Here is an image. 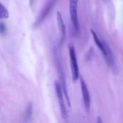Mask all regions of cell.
Segmentation results:
<instances>
[{
    "label": "cell",
    "mask_w": 123,
    "mask_h": 123,
    "mask_svg": "<svg viewBox=\"0 0 123 123\" xmlns=\"http://www.w3.org/2000/svg\"><path fill=\"white\" fill-rule=\"evenodd\" d=\"M70 1V17L75 35L79 32L80 26L78 17V0H69Z\"/></svg>",
    "instance_id": "3"
},
{
    "label": "cell",
    "mask_w": 123,
    "mask_h": 123,
    "mask_svg": "<svg viewBox=\"0 0 123 123\" xmlns=\"http://www.w3.org/2000/svg\"><path fill=\"white\" fill-rule=\"evenodd\" d=\"M9 15L8 9L0 2V19H6L9 17Z\"/></svg>",
    "instance_id": "9"
},
{
    "label": "cell",
    "mask_w": 123,
    "mask_h": 123,
    "mask_svg": "<svg viewBox=\"0 0 123 123\" xmlns=\"http://www.w3.org/2000/svg\"><path fill=\"white\" fill-rule=\"evenodd\" d=\"M68 51H69V57H70V63H71V74L72 79L74 81L78 80L80 77L79 76V68L77 62L76 51L74 47L72 45L68 46Z\"/></svg>",
    "instance_id": "4"
},
{
    "label": "cell",
    "mask_w": 123,
    "mask_h": 123,
    "mask_svg": "<svg viewBox=\"0 0 123 123\" xmlns=\"http://www.w3.org/2000/svg\"><path fill=\"white\" fill-rule=\"evenodd\" d=\"M56 17H57L58 27V29H59V31H60V35H61V38H60V41H59V46H61L63 43V42L65 40V38H66V26H65L63 19L62 18L61 14L59 12H57Z\"/></svg>",
    "instance_id": "7"
},
{
    "label": "cell",
    "mask_w": 123,
    "mask_h": 123,
    "mask_svg": "<svg viewBox=\"0 0 123 123\" xmlns=\"http://www.w3.org/2000/svg\"><path fill=\"white\" fill-rule=\"evenodd\" d=\"M6 32V27L4 22H0V35H4Z\"/></svg>",
    "instance_id": "11"
},
{
    "label": "cell",
    "mask_w": 123,
    "mask_h": 123,
    "mask_svg": "<svg viewBox=\"0 0 123 123\" xmlns=\"http://www.w3.org/2000/svg\"><path fill=\"white\" fill-rule=\"evenodd\" d=\"M55 61H56V66L58 68V71L59 74V76H60V81H61V85L62 87V90L66 101V103L68 105V107H71V102H70V98L68 97V93L67 91V86H66V78H65V74H64V71L62 66V63L61 61V57L59 55V53L57 50H55Z\"/></svg>",
    "instance_id": "1"
},
{
    "label": "cell",
    "mask_w": 123,
    "mask_h": 123,
    "mask_svg": "<svg viewBox=\"0 0 123 123\" xmlns=\"http://www.w3.org/2000/svg\"><path fill=\"white\" fill-rule=\"evenodd\" d=\"M91 32H92V35L93 36V38H94V40L97 45V46L99 48V49L101 50V52L103 54V56L106 54V46H105V43L106 42L105 41H103L99 37L98 35H97V33L95 32V31H94L93 30H91Z\"/></svg>",
    "instance_id": "8"
},
{
    "label": "cell",
    "mask_w": 123,
    "mask_h": 123,
    "mask_svg": "<svg viewBox=\"0 0 123 123\" xmlns=\"http://www.w3.org/2000/svg\"><path fill=\"white\" fill-rule=\"evenodd\" d=\"M79 78H80V84H81V93H82L84 105V107H85V109H86V112H89V110H90V106H91L90 94H89L87 86H86L84 79L81 76L79 77Z\"/></svg>",
    "instance_id": "6"
},
{
    "label": "cell",
    "mask_w": 123,
    "mask_h": 123,
    "mask_svg": "<svg viewBox=\"0 0 123 123\" xmlns=\"http://www.w3.org/2000/svg\"><path fill=\"white\" fill-rule=\"evenodd\" d=\"M56 1H57V0H50L47 3V4L43 9L42 12L40 13V14L38 15V17H37V19H36V20H35V22L34 23V25L33 26H34L35 28H36L37 27L40 26L42 24V22L45 19V18L48 15V14L50 13V10L55 6Z\"/></svg>",
    "instance_id": "5"
},
{
    "label": "cell",
    "mask_w": 123,
    "mask_h": 123,
    "mask_svg": "<svg viewBox=\"0 0 123 123\" xmlns=\"http://www.w3.org/2000/svg\"><path fill=\"white\" fill-rule=\"evenodd\" d=\"M32 103H30V105H28L25 112V121H27L30 119L31 116H32Z\"/></svg>",
    "instance_id": "10"
},
{
    "label": "cell",
    "mask_w": 123,
    "mask_h": 123,
    "mask_svg": "<svg viewBox=\"0 0 123 123\" xmlns=\"http://www.w3.org/2000/svg\"><path fill=\"white\" fill-rule=\"evenodd\" d=\"M54 86H55V91L56 94V97L58 99V102L60 106V110H61V114L62 116V118L65 120H67L68 118V112L67 109L66 107L65 104V100H64V94L62 90L61 85L58 81H55L54 82Z\"/></svg>",
    "instance_id": "2"
}]
</instances>
